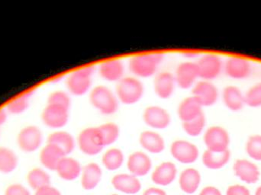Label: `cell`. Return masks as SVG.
<instances>
[{
  "mask_svg": "<svg viewBox=\"0 0 261 195\" xmlns=\"http://www.w3.org/2000/svg\"><path fill=\"white\" fill-rule=\"evenodd\" d=\"M192 96L196 98L202 107H212L219 99V90L210 81H198L192 88Z\"/></svg>",
  "mask_w": 261,
  "mask_h": 195,
  "instance_id": "cell-12",
  "label": "cell"
},
{
  "mask_svg": "<svg viewBox=\"0 0 261 195\" xmlns=\"http://www.w3.org/2000/svg\"><path fill=\"white\" fill-rule=\"evenodd\" d=\"M47 104H56L70 109L71 106V98L67 92L56 90L49 95Z\"/></svg>",
  "mask_w": 261,
  "mask_h": 195,
  "instance_id": "cell-38",
  "label": "cell"
},
{
  "mask_svg": "<svg viewBox=\"0 0 261 195\" xmlns=\"http://www.w3.org/2000/svg\"><path fill=\"white\" fill-rule=\"evenodd\" d=\"M33 92L30 91L24 94L21 95L18 97L11 100L6 105V112L12 115H21L26 112L29 106V98Z\"/></svg>",
  "mask_w": 261,
  "mask_h": 195,
  "instance_id": "cell-35",
  "label": "cell"
},
{
  "mask_svg": "<svg viewBox=\"0 0 261 195\" xmlns=\"http://www.w3.org/2000/svg\"><path fill=\"white\" fill-rule=\"evenodd\" d=\"M170 153L173 159L185 165L194 163L199 156L196 145L185 140H176L172 143Z\"/></svg>",
  "mask_w": 261,
  "mask_h": 195,
  "instance_id": "cell-11",
  "label": "cell"
},
{
  "mask_svg": "<svg viewBox=\"0 0 261 195\" xmlns=\"http://www.w3.org/2000/svg\"><path fill=\"white\" fill-rule=\"evenodd\" d=\"M90 104L102 115H113L119 108V101L116 93L109 87L99 85L92 89L89 96Z\"/></svg>",
  "mask_w": 261,
  "mask_h": 195,
  "instance_id": "cell-2",
  "label": "cell"
},
{
  "mask_svg": "<svg viewBox=\"0 0 261 195\" xmlns=\"http://www.w3.org/2000/svg\"><path fill=\"white\" fill-rule=\"evenodd\" d=\"M102 170L97 163L88 164L82 169L81 185L87 191L94 189L102 179Z\"/></svg>",
  "mask_w": 261,
  "mask_h": 195,
  "instance_id": "cell-26",
  "label": "cell"
},
{
  "mask_svg": "<svg viewBox=\"0 0 261 195\" xmlns=\"http://www.w3.org/2000/svg\"><path fill=\"white\" fill-rule=\"evenodd\" d=\"M17 143L19 148L24 153H34L37 151L42 144V131L37 126H25L18 133Z\"/></svg>",
  "mask_w": 261,
  "mask_h": 195,
  "instance_id": "cell-9",
  "label": "cell"
},
{
  "mask_svg": "<svg viewBox=\"0 0 261 195\" xmlns=\"http://www.w3.org/2000/svg\"><path fill=\"white\" fill-rule=\"evenodd\" d=\"M116 94L119 102L125 105H134L142 99L144 86L135 76H127L117 82Z\"/></svg>",
  "mask_w": 261,
  "mask_h": 195,
  "instance_id": "cell-3",
  "label": "cell"
},
{
  "mask_svg": "<svg viewBox=\"0 0 261 195\" xmlns=\"http://www.w3.org/2000/svg\"><path fill=\"white\" fill-rule=\"evenodd\" d=\"M142 118L144 124L153 130H165L171 123V116L168 110L158 105L146 107Z\"/></svg>",
  "mask_w": 261,
  "mask_h": 195,
  "instance_id": "cell-10",
  "label": "cell"
},
{
  "mask_svg": "<svg viewBox=\"0 0 261 195\" xmlns=\"http://www.w3.org/2000/svg\"><path fill=\"white\" fill-rule=\"evenodd\" d=\"M95 70V67L89 66L72 72L66 79L69 93L75 96H83L90 93Z\"/></svg>",
  "mask_w": 261,
  "mask_h": 195,
  "instance_id": "cell-4",
  "label": "cell"
},
{
  "mask_svg": "<svg viewBox=\"0 0 261 195\" xmlns=\"http://www.w3.org/2000/svg\"><path fill=\"white\" fill-rule=\"evenodd\" d=\"M106 147L114 144L120 136V127L114 122H107L99 126Z\"/></svg>",
  "mask_w": 261,
  "mask_h": 195,
  "instance_id": "cell-34",
  "label": "cell"
},
{
  "mask_svg": "<svg viewBox=\"0 0 261 195\" xmlns=\"http://www.w3.org/2000/svg\"><path fill=\"white\" fill-rule=\"evenodd\" d=\"M202 107L200 103L193 96H189L184 98L177 108V115L182 123L191 121L197 118L201 114L203 113Z\"/></svg>",
  "mask_w": 261,
  "mask_h": 195,
  "instance_id": "cell-24",
  "label": "cell"
},
{
  "mask_svg": "<svg viewBox=\"0 0 261 195\" xmlns=\"http://www.w3.org/2000/svg\"><path fill=\"white\" fill-rule=\"evenodd\" d=\"M231 152H213L205 150L202 155V163L210 170H220L225 167L231 159Z\"/></svg>",
  "mask_w": 261,
  "mask_h": 195,
  "instance_id": "cell-29",
  "label": "cell"
},
{
  "mask_svg": "<svg viewBox=\"0 0 261 195\" xmlns=\"http://www.w3.org/2000/svg\"><path fill=\"white\" fill-rule=\"evenodd\" d=\"M177 169L174 163L165 162L158 165L152 173L151 179L153 183L161 186L170 185L176 179Z\"/></svg>",
  "mask_w": 261,
  "mask_h": 195,
  "instance_id": "cell-23",
  "label": "cell"
},
{
  "mask_svg": "<svg viewBox=\"0 0 261 195\" xmlns=\"http://www.w3.org/2000/svg\"><path fill=\"white\" fill-rule=\"evenodd\" d=\"M245 150L251 159L261 162V135L254 134L250 136L247 141Z\"/></svg>",
  "mask_w": 261,
  "mask_h": 195,
  "instance_id": "cell-36",
  "label": "cell"
},
{
  "mask_svg": "<svg viewBox=\"0 0 261 195\" xmlns=\"http://www.w3.org/2000/svg\"><path fill=\"white\" fill-rule=\"evenodd\" d=\"M222 98L225 107L231 112H240L245 106V94L236 86L225 87Z\"/></svg>",
  "mask_w": 261,
  "mask_h": 195,
  "instance_id": "cell-19",
  "label": "cell"
},
{
  "mask_svg": "<svg viewBox=\"0 0 261 195\" xmlns=\"http://www.w3.org/2000/svg\"><path fill=\"white\" fill-rule=\"evenodd\" d=\"M140 145L153 154L162 153L165 149V141L161 135L154 130H144L139 136Z\"/></svg>",
  "mask_w": 261,
  "mask_h": 195,
  "instance_id": "cell-20",
  "label": "cell"
},
{
  "mask_svg": "<svg viewBox=\"0 0 261 195\" xmlns=\"http://www.w3.org/2000/svg\"><path fill=\"white\" fill-rule=\"evenodd\" d=\"M185 57H189V58H194V57H197V53H194V52H190V53H189V52H186L185 53Z\"/></svg>",
  "mask_w": 261,
  "mask_h": 195,
  "instance_id": "cell-45",
  "label": "cell"
},
{
  "mask_svg": "<svg viewBox=\"0 0 261 195\" xmlns=\"http://www.w3.org/2000/svg\"><path fill=\"white\" fill-rule=\"evenodd\" d=\"M245 105L253 108L261 107V82L251 87L245 94Z\"/></svg>",
  "mask_w": 261,
  "mask_h": 195,
  "instance_id": "cell-37",
  "label": "cell"
},
{
  "mask_svg": "<svg viewBox=\"0 0 261 195\" xmlns=\"http://www.w3.org/2000/svg\"><path fill=\"white\" fill-rule=\"evenodd\" d=\"M4 195H32L30 191L21 184H12L9 185Z\"/></svg>",
  "mask_w": 261,
  "mask_h": 195,
  "instance_id": "cell-39",
  "label": "cell"
},
{
  "mask_svg": "<svg viewBox=\"0 0 261 195\" xmlns=\"http://www.w3.org/2000/svg\"><path fill=\"white\" fill-rule=\"evenodd\" d=\"M201 174L194 168H187L181 173L179 176V186L186 194H193L197 191L200 185Z\"/></svg>",
  "mask_w": 261,
  "mask_h": 195,
  "instance_id": "cell-27",
  "label": "cell"
},
{
  "mask_svg": "<svg viewBox=\"0 0 261 195\" xmlns=\"http://www.w3.org/2000/svg\"><path fill=\"white\" fill-rule=\"evenodd\" d=\"M55 171L61 179L66 181H73L79 177L82 168L76 159L65 156L61 159Z\"/></svg>",
  "mask_w": 261,
  "mask_h": 195,
  "instance_id": "cell-25",
  "label": "cell"
},
{
  "mask_svg": "<svg viewBox=\"0 0 261 195\" xmlns=\"http://www.w3.org/2000/svg\"><path fill=\"white\" fill-rule=\"evenodd\" d=\"M115 189L127 194H135L141 189L140 181L132 174H118L112 179Z\"/></svg>",
  "mask_w": 261,
  "mask_h": 195,
  "instance_id": "cell-21",
  "label": "cell"
},
{
  "mask_svg": "<svg viewBox=\"0 0 261 195\" xmlns=\"http://www.w3.org/2000/svg\"><path fill=\"white\" fill-rule=\"evenodd\" d=\"M35 195H61V194L58 189L48 185L37 190Z\"/></svg>",
  "mask_w": 261,
  "mask_h": 195,
  "instance_id": "cell-41",
  "label": "cell"
},
{
  "mask_svg": "<svg viewBox=\"0 0 261 195\" xmlns=\"http://www.w3.org/2000/svg\"><path fill=\"white\" fill-rule=\"evenodd\" d=\"M143 195H167V194L165 191L160 189V188H151L144 191Z\"/></svg>",
  "mask_w": 261,
  "mask_h": 195,
  "instance_id": "cell-43",
  "label": "cell"
},
{
  "mask_svg": "<svg viewBox=\"0 0 261 195\" xmlns=\"http://www.w3.org/2000/svg\"><path fill=\"white\" fill-rule=\"evenodd\" d=\"M176 82L174 75L170 72L163 71L158 73L153 81L155 94L162 100L172 97L176 89Z\"/></svg>",
  "mask_w": 261,
  "mask_h": 195,
  "instance_id": "cell-16",
  "label": "cell"
},
{
  "mask_svg": "<svg viewBox=\"0 0 261 195\" xmlns=\"http://www.w3.org/2000/svg\"><path fill=\"white\" fill-rule=\"evenodd\" d=\"M70 118V109L56 104H47L41 113L44 125L58 130L67 125Z\"/></svg>",
  "mask_w": 261,
  "mask_h": 195,
  "instance_id": "cell-8",
  "label": "cell"
},
{
  "mask_svg": "<svg viewBox=\"0 0 261 195\" xmlns=\"http://www.w3.org/2000/svg\"><path fill=\"white\" fill-rule=\"evenodd\" d=\"M102 161L107 170L115 171L122 166L125 161V156L120 149L111 148L104 153Z\"/></svg>",
  "mask_w": 261,
  "mask_h": 195,
  "instance_id": "cell-32",
  "label": "cell"
},
{
  "mask_svg": "<svg viewBox=\"0 0 261 195\" xmlns=\"http://www.w3.org/2000/svg\"><path fill=\"white\" fill-rule=\"evenodd\" d=\"M199 195H222L221 191L216 187L208 186L202 189Z\"/></svg>",
  "mask_w": 261,
  "mask_h": 195,
  "instance_id": "cell-42",
  "label": "cell"
},
{
  "mask_svg": "<svg viewBox=\"0 0 261 195\" xmlns=\"http://www.w3.org/2000/svg\"><path fill=\"white\" fill-rule=\"evenodd\" d=\"M47 144H53L61 149L66 156L70 154L76 147V141L71 133L58 130L50 133L47 138Z\"/></svg>",
  "mask_w": 261,
  "mask_h": 195,
  "instance_id": "cell-28",
  "label": "cell"
},
{
  "mask_svg": "<svg viewBox=\"0 0 261 195\" xmlns=\"http://www.w3.org/2000/svg\"><path fill=\"white\" fill-rule=\"evenodd\" d=\"M224 71L228 77L236 80L248 79L252 72L251 63L240 57L228 58L224 64Z\"/></svg>",
  "mask_w": 261,
  "mask_h": 195,
  "instance_id": "cell-14",
  "label": "cell"
},
{
  "mask_svg": "<svg viewBox=\"0 0 261 195\" xmlns=\"http://www.w3.org/2000/svg\"><path fill=\"white\" fill-rule=\"evenodd\" d=\"M204 143L207 150L213 152H225L228 150L231 137L225 127L212 126L204 133Z\"/></svg>",
  "mask_w": 261,
  "mask_h": 195,
  "instance_id": "cell-7",
  "label": "cell"
},
{
  "mask_svg": "<svg viewBox=\"0 0 261 195\" xmlns=\"http://www.w3.org/2000/svg\"><path fill=\"white\" fill-rule=\"evenodd\" d=\"M196 64L199 79L210 82L217 79L224 68L222 60L214 53H207L200 57Z\"/></svg>",
  "mask_w": 261,
  "mask_h": 195,
  "instance_id": "cell-6",
  "label": "cell"
},
{
  "mask_svg": "<svg viewBox=\"0 0 261 195\" xmlns=\"http://www.w3.org/2000/svg\"><path fill=\"white\" fill-rule=\"evenodd\" d=\"M28 185L32 189L37 190L50 185V176L41 168H34L27 175Z\"/></svg>",
  "mask_w": 261,
  "mask_h": 195,
  "instance_id": "cell-30",
  "label": "cell"
},
{
  "mask_svg": "<svg viewBox=\"0 0 261 195\" xmlns=\"http://www.w3.org/2000/svg\"><path fill=\"white\" fill-rule=\"evenodd\" d=\"M113 195H118V194H113Z\"/></svg>",
  "mask_w": 261,
  "mask_h": 195,
  "instance_id": "cell-47",
  "label": "cell"
},
{
  "mask_svg": "<svg viewBox=\"0 0 261 195\" xmlns=\"http://www.w3.org/2000/svg\"><path fill=\"white\" fill-rule=\"evenodd\" d=\"M6 120H7V112H6V110L0 109V126L4 124Z\"/></svg>",
  "mask_w": 261,
  "mask_h": 195,
  "instance_id": "cell-44",
  "label": "cell"
},
{
  "mask_svg": "<svg viewBox=\"0 0 261 195\" xmlns=\"http://www.w3.org/2000/svg\"><path fill=\"white\" fill-rule=\"evenodd\" d=\"M176 86L182 90H189L194 87L199 79L196 62L184 61L176 67L174 74Z\"/></svg>",
  "mask_w": 261,
  "mask_h": 195,
  "instance_id": "cell-13",
  "label": "cell"
},
{
  "mask_svg": "<svg viewBox=\"0 0 261 195\" xmlns=\"http://www.w3.org/2000/svg\"><path fill=\"white\" fill-rule=\"evenodd\" d=\"M234 175L245 183L253 185L258 182L260 171L258 166L248 159H237L233 165Z\"/></svg>",
  "mask_w": 261,
  "mask_h": 195,
  "instance_id": "cell-15",
  "label": "cell"
},
{
  "mask_svg": "<svg viewBox=\"0 0 261 195\" xmlns=\"http://www.w3.org/2000/svg\"><path fill=\"white\" fill-rule=\"evenodd\" d=\"M226 195H251V192L243 185H234L228 187Z\"/></svg>",
  "mask_w": 261,
  "mask_h": 195,
  "instance_id": "cell-40",
  "label": "cell"
},
{
  "mask_svg": "<svg viewBox=\"0 0 261 195\" xmlns=\"http://www.w3.org/2000/svg\"><path fill=\"white\" fill-rule=\"evenodd\" d=\"M163 59L161 53L135 55L128 61V68L135 77L147 79L155 76Z\"/></svg>",
  "mask_w": 261,
  "mask_h": 195,
  "instance_id": "cell-1",
  "label": "cell"
},
{
  "mask_svg": "<svg viewBox=\"0 0 261 195\" xmlns=\"http://www.w3.org/2000/svg\"><path fill=\"white\" fill-rule=\"evenodd\" d=\"M255 195H261V186L257 188L255 192Z\"/></svg>",
  "mask_w": 261,
  "mask_h": 195,
  "instance_id": "cell-46",
  "label": "cell"
},
{
  "mask_svg": "<svg viewBox=\"0 0 261 195\" xmlns=\"http://www.w3.org/2000/svg\"><path fill=\"white\" fill-rule=\"evenodd\" d=\"M80 150L87 156L99 154L106 147L103 138L98 127H90L80 132L77 137Z\"/></svg>",
  "mask_w": 261,
  "mask_h": 195,
  "instance_id": "cell-5",
  "label": "cell"
},
{
  "mask_svg": "<svg viewBox=\"0 0 261 195\" xmlns=\"http://www.w3.org/2000/svg\"><path fill=\"white\" fill-rule=\"evenodd\" d=\"M206 117L205 114H201L200 115L191 121L182 123V130L188 136L192 137H197L200 136L205 127H206Z\"/></svg>",
  "mask_w": 261,
  "mask_h": 195,
  "instance_id": "cell-33",
  "label": "cell"
},
{
  "mask_svg": "<svg viewBox=\"0 0 261 195\" xmlns=\"http://www.w3.org/2000/svg\"><path fill=\"white\" fill-rule=\"evenodd\" d=\"M18 165V157L15 152L8 147H0V173L9 174L15 171Z\"/></svg>",
  "mask_w": 261,
  "mask_h": 195,
  "instance_id": "cell-31",
  "label": "cell"
},
{
  "mask_svg": "<svg viewBox=\"0 0 261 195\" xmlns=\"http://www.w3.org/2000/svg\"><path fill=\"white\" fill-rule=\"evenodd\" d=\"M127 166L130 174L136 177H141L150 173L152 161L146 153L141 151L135 152L128 157Z\"/></svg>",
  "mask_w": 261,
  "mask_h": 195,
  "instance_id": "cell-18",
  "label": "cell"
},
{
  "mask_svg": "<svg viewBox=\"0 0 261 195\" xmlns=\"http://www.w3.org/2000/svg\"><path fill=\"white\" fill-rule=\"evenodd\" d=\"M98 71L101 78L107 82H119L124 78L125 67L121 60H108L101 63Z\"/></svg>",
  "mask_w": 261,
  "mask_h": 195,
  "instance_id": "cell-17",
  "label": "cell"
},
{
  "mask_svg": "<svg viewBox=\"0 0 261 195\" xmlns=\"http://www.w3.org/2000/svg\"><path fill=\"white\" fill-rule=\"evenodd\" d=\"M65 156H67L61 149L53 144H47L40 153V162L47 170L55 171L61 159Z\"/></svg>",
  "mask_w": 261,
  "mask_h": 195,
  "instance_id": "cell-22",
  "label": "cell"
}]
</instances>
